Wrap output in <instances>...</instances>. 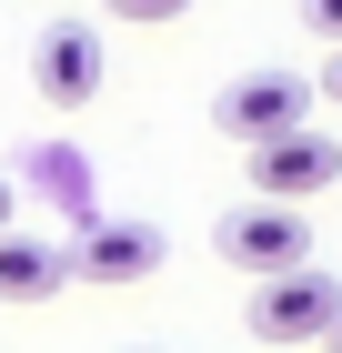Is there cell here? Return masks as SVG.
I'll use <instances>...</instances> for the list:
<instances>
[{
    "label": "cell",
    "mask_w": 342,
    "mask_h": 353,
    "mask_svg": "<svg viewBox=\"0 0 342 353\" xmlns=\"http://www.w3.org/2000/svg\"><path fill=\"white\" fill-rule=\"evenodd\" d=\"M211 243H222V263H232V272H252V283H262V272L312 263V222H302V202H262V192H252L242 212H222V232H211Z\"/></svg>",
    "instance_id": "5b68a950"
},
{
    "label": "cell",
    "mask_w": 342,
    "mask_h": 353,
    "mask_svg": "<svg viewBox=\"0 0 342 353\" xmlns=\"http://www.w3.org/2000/svg\"><path fill=\"white\" fill-rule=\"evenodd\" d=\"M10 212H21V192H10V172H0V232H10Z\"/></svg>",
    "instance_id": "7c38bea8"
},
{
    "label": "cell",
    "mask_w": 342,
    "mask_h": 353,
    "mask_svg": "<svg viewBox=\"0 0 342 353\" xmlns=\"http://www.w3.org/2000/svg\"><path fill=\"white\" fill-rule=\"evenodd\" d=\"M71 283V243L51 232H0V303H51Z\"/></svg>",
    "instance_id": "52a82bcc"
},
{
    "label": "cell",
    "mask_w": 342,
    "mask_h": 353,
    "mask_svg": "<svg viewBox=\"0 0 342 353\" xmlns=\"http://www.w3.org/2000/svg\"><path fill=\"white\" fill-rule=\"evenodd\" d=\"M161 252H171L161 222H141V212H81L71 283H141V272H161Z\"/></svg>",
    "instance_id": "8992f818"
},
{
    "label": "cell",
    "mask_w": 342,
    "mask_h": 353,
    "mask_svg": "<svg viewBox=\"0 0 342 353\" xmlns=\"http://www.w3.org/2000/svg\"><path fill=\"white\" fill-rule=\"evenodd\" d=\"M332 353H342V313H332Z\"/></svg>",
    "instance_id": "4fadbf2b"
},
{
    "label": "cell",
    "mask_w": 342,
    "mask_h": 353,
    "mask_svg": "<svg viewBox=\"0 0 342 353\" xmlns=\"http://www.w3.org/2000/svg\"><path fill=\"white\" fill-rule=\"evenodd\" d=\"M111 81V51H101V21H51L30 30V91L51 111H91Z\"/></svg>",
    "instance_id": "3957f363"
},
{
    "label": "cell",
    "mask_w": 342,
    "mask_h": 353,
    "mask_svg": "<svg viewBox=\"0 0 342 353\" xmlns=\"http://www.w3.org/2000/svg\"><path fill=\"white\" fill-rule=\"evenodd\" d=\"M302 30L312 41H342V0H302Z\"/></svg>",
    "instance_id": "30bf717a"
},
{
    "label": "cell",
    "mask_w": 342,
    "mask_h": 353,
    "mask_svg": "<svg viewBox=\"0 0 342 353\" xmlns=\"http://www.w3.org/2000/svg\"><path fill=\"white\" fill-rule=\"evenodd\" d=\"M312 91H322V101H342V41H332V61H322V81H312Z\"/></svg>",
    "instance_id": "8fae6325"
},
{
    "label": "cell",
    "mask_w": 342,
    "mask_h": 353,
    "mask_svg": "<svg viewBox=\"0 0 342 353\" xmlns=\"http://www.w3.org/2000/svg\"><path fill=\"white\" fill-rule=\"evenodd\" d=\"M332 313H342V283L322 263H292V272H262L252 283V303H242V323H252V343H332Z\"/></svg>",
    "instance_id": "6da1fadb"
},
{
    "label": "cell",
    "mask_w": 342,
    "mask_h": 353,
    "mask_svg": "<svg viewBox=\"0 0 342 353\" xmlns=\"http://www.w3.org/2000/svg\"><path fill=\"white\" fill-rule=\"evenodd\" d=\"M312 101L322 91L302 81V71H282V61H262V71H232L222 81V101H211V121H222V141H272V132H302L312 121Z\"/></svg>",
    "instance_id": "7a4b0ae2"
},
{
    "label": "cell",
    "mask_w": 342,
    "mask_h": 353,
    "mask_svg": "<svg viewBox=\"0 0 342 353\" xmlns=\"http://www.w3.org/2000/svg\"><path fill=\"white\" fill-rule=\"evenodd\" d=\"M242 172H252V192L262 202H322V192L342 182V141L322 132V121H302V132H272L242 152Z\"/></svg>",
    "instance_id": "277c9868"
},
{
    "label": "cell",
    "mask_w": 342,
    "mask_h": 353,
    "mask_svg": "<svg viewBox=\"0 0 342 353\" xmlns=\"http://www.w3.org/2000/svg\"><path fill=\"white\" fill-rule=\"evenodd\" d=\"M191 0H101V21H131V30H161V21H182Z\"/></svg>",
    "instance_id": "ba28073f"
},
{
    "label": "cell",
    "mask_w": 342,
    "mask_h": 353,
    "mask_svg": "<svg viewBox=\"0 0 342 353\" xmlns=\"http://www.w3.org/2000/svg\"><path fill=\"white\" fill-rule=\"evenodd\" d=\"M30 172H41V182H51L61 202H71V212H81V162H71V152H41V162H30Z\"/></svg>",
    "instance_id": "9c48e42d"
}]
</instances>
